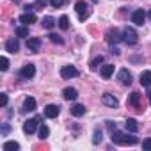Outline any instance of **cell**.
<instances>
[{
    "instance_id": "6da1fadb",
    "label": "cell",
    "mask_w": 151,
    "mask_h": 151,
    "mask_svg": "<svg viewBox=\"0 0 151 151\" xmlns=\"http://www.w3.org/2000/svg\"><path fill=\"white\" fill-rule=\"evenodd\" d=\"M110 140H112V144H117V146H135L139 142V139L133 133L128 135V133H123V132H117V130L110 132Z\"/></svg>"
},
{
    "instance_id": "7a4b0ae2",
    "label": "cell",
    "mask_w": 151,
    "mask_h": 151,
    "mask_svg": "<svg viewBox=\"0 0 151 151\" xmlns=\"http://www.w3.org/2000/svg\"><path fill=\"white\" fill-rule=\"evenodd\" d=\"M121 36H123V41H124L128 46H133V45L139 43V34H137V30H135L133 27H126V29L121 32Z\"/></svg>"
},
{
    "instance_id": "3957f363",
    "label": "cell",
    "mask_w": 151,
    "mask_h": 151,
    "mask_svg": "<svg viewBox=\"0 0 151 151\" xmlns=\"http://www.w3.org/2000/svg\"><path fill=\"white\" fill-rule=\"evenodd\" d=\"M75 11H77L80 22H86V20L91 16V9H89V6H87L86 0H78V2L75 4Z\"/></svg>"
},
{
    "instance_id": "277c9868",
    "label": "cell",
    "mask_w": 151,
    "mask_h": 151,
    "mask_svg": "<svg viewBox=\"0 0 151 151\" xmlns=\"http://www.w3.org/2000/svg\"><path fill=\"white\" fill-rule=\"evenodd\" d=\"M43 117L41 116H36V117H32V119H27L25 123H23V132L27 133V135H32V133H36V130H39V121H41Z\"/></svg>"
},
{
    "instance_id": "5b68a950",
    "label": "cell",
    "mask_w": 151,
    "mask_h": 151,
    "mask_svg": "<svg viewBox=\"0 0 151 151\" xmlns=\"http://www.w3.org/2000/svg\"><path fill=\"white\" fill-rule=\"evenodd\" d=\"M105 39H107V43H109L110 46H116L119 41H123V36H121V32L114 27V29H109V30H107Z\"/></svg>"
},
{
    "instance_id": "8992f818",
    "label": "cell",
    "mask_w": 151,
    "mask_h": 151,
    "mask_svg": "<svg viewBox=\"0 0 151 151\" xmlns=\"http://www.w3.org/2000/svg\"><path fill=\"white\" fill-rule=\"evenodd\" d=\"M78 75H80L78 69L75 68V66H71V64L60 68V77H62L64 80H71V78H75V77H78Z\"/></svg>"
},
{
    "instance_id": "52a82bcc",
    "label": "cell",
    "mask_w": 151,
    "mask_h": 151,
    "mask_svg": "<svg viewBox=\"0 0 151 151\" xmlns=\"http://www.w3.org/2000/svg\"><path fill=\"white\" fill-rule=\"evenodd\" d=\"M36 75V66L34 64H25L22 69H20V78H23V80H30L32 77Z\"/></svg>"
},
{
    "instance_id": "ba28073f",
    "label": "cell",
    "mask_w": 151,
    "mask_h": 151,
    "mask_svg": "<svg viewBox=\"0 0 151 151\" xmlns=\"http://www.w3.org/2000/svg\"><path fill=\"white\" fill-rule=\"evenodd\" d=\"M117 78H119V82L123 86H132V82H133V77H132V73L128 69H121L117 73Z\"/></svg>"
},
{
    "instance_id": "9c48e42d",
    "label": "cell",
    "mask_w": 151,
    "mask_h": 151,
    "mask_svg": "<svg viewBox=\"0 0 151 151\" xmlns=\"http://www.w3.org/2000/svg\"><path fill=\"white\" fill-rule=\"evenodd\" d=\"M101 103H103V105H107V107H110V109H117V107H119L117 98H116V96H112V94H109V93H105V94L101 96Z\"/></svg>"
},
{
    "instance_id": "30bf717a",
    "label": "cell",
    "mask_w": 151,
    "mask_h": 151,
    "mask_svg": "<svg viewBox=\"0 0 151 151\" xmlns=\"http://www.w3.org/2000/svg\"><path fill=\"white\" fill-rule=\"evenodd\" d=\"M132 22H133L137 27H142V25H144V22H146V13H144L142 9L133 11V14H132Z\"/></svg>"
},
{
    "instance_id": "8fae6325",
    "label": "cell",
    "mask_w": 151,
    "mask_h": 151,
    "mask_svg": "<svg viewBox=\"0 0 151 151\" xmlns=\"http://www.w3.org/2000/svg\"><path fill=\"white\" fill-rule=\"evenodd\" d=\"M59 114H60V107L59 105H46L45 107V116L48 119H55Z\"/></svg>"
},
{
    "instance_id": "7c38bea8",
    "label": "cell",
    "mask_w": 151,
    "mask_h": 151,
    "mask_svg": "<svg viewBox=\"0 0 151 151\" xmlns=\"http://www.w3.org/2000/svg\"><path fill=\"white\" fill-rule=\"evenodd\" d=\"M6 50H7L9 53H16V52L20 50V41H18V37L7 39V41H6Z\"/></svg>"
},
{
    "instance_id": "4fadbf2b",
    "label": "cell",
    "mask_w": 151,
    "mask_h": 151,
    "mask_svg": "<svg viewBox=\"0 0 151 151\" xmlns=\"http://www.w3.org/2000/svg\"><path fill=\"white\" fill-rule=\"evenodd\" d=\"M62 98L68 100V101H73V100L78 98V91L75 89V87H66V89L62 91Z\"/></svg>"
},
{
    "instance_id": "5bb4252c",
    "label": "cell",
    "mask_w": 151,
    "mask_h": 151,
    "mask_svg": "<svg viewBox=\"0 0 151 151\" xmlns=\"http://www.w3.org/2000/svg\"><path fill=\"white\" fill-rule=\"evenodd\" d=\"M27 48L30 50V52H39V48H41V39L39 37H27Z\"/></svg>"
},
{
    "instance_id": "9a60e30c",
    "label": "cell",
    "mask_w": 151,
    "mask_h": 151,
    "mask_svg": "<svg viewBox=\"0 0 151 151\" xmlns=\"http://www.w3.org/2000/svg\"><path fill=\"white\" fill-rule=\"evenodd\" d=\"M18 20H20L22 23H25V25H30V23H36L37 18H36V14H34L32 11H27V13H23Z\"/></svg>"
},
{
    "instance_id": "2e32d148",
    "label": "cell",
    "mask_w": 151,
    "mask_h": 151,
    "mask_svg": "<svg viewBox=\"0 0 151 151\" xmlns=\"http://www.w3.org/2000/svg\"><path fill=\"white\" fill-rule=\"evenodd\" d=\"M139 100H140V94H139V93H132V94H130V98H128V105H132V107H135L139 112H142L144 109L140 107Z\"/></svg>"
},
{
    "instance_id": "e0dca14e",
    "label": "cell",
    "mask_w": 151,
    "mask_h": 151,
    "mask_svg": "<svg viewBox=\"0 0 151 151\" xmlns=\"http://www.w3.org/2000/svg\"><path fill=\"white\" fill-rule=\"evenodd\" d=\"M124 126H126V130H128L130 133H137V132H139V123H137V119H133V117H128V119L124 121Z\"/></svg>"
},
{
    "instance_id": "ac0fdd59",
    "label": "cell",
    "mask_w": 151,
    "mask_h": 151,
    "mask_svg": "<svg viewBox=\"0 0 151 151\" xmlns=\"http://www.w3.org/2000/svg\"><path fill=\"white\" fill-rule=\"evenodd\" d=\"M100 75L103 78H110L112 75H114V64H105L100 68Z\"/></svg>"
},
{
    "instance_id": "d6986e66",
    "label": "cell",
    "mask_w": 151,
    "mask_h": 151,
    "mask_svg": "<svg viewBox=\"0 0 151 151\" xmlns=\"http://www.w3.org/2000/svg\"><path fill=\"white\" fill-rule=\"evenodd\" d=\"M139 82H140V86L149 87V86H151V71H142V73H140Z\"/></svg>"
},
{
    "instance_id": "ffe728a7",
    "label": "cell",
    "mask_w": 151,
    "mask_h": 151,
    "mask_svg": "<svg viewBox=\"0 0 151 151\" xmlns=\"http://www.w3.org/2000/svg\"><path fill=\"white\" fill-rule=\"evenodd\" d=\"M23 110H25V112H32V110H36V100H34L32 96L25 98V101H23Z\"/></svg>"
},
{
    "instance_id": "44dd1931",
    "label": "cell",
    "mask_w": 151,
    "mask_h": 151,
    "mask_svg": "<svg viewBox=\"0 0 151 151\" xmlns=\"http://www.w3.org/2000/svg\"><path fill=\"white\" fill-rule=\"evenodd\" d=\"M71 114H73L75 117H82V116L86 114V107H84V105H80V103L73 105V107H71Z\"/></svg>"
},
{
    "instance_id": "7402d4cb",
    "label": "cell",
    "mask_w": 151,
    "mask_h": 151,
    "mask_svg": "<svg viewBox=\"0 0 151 151\" xmlns=\"http://www.w3.org/2000/svg\"><path fill=\"white\" fill-rule=\"evenodd\" d=\"M55 23H57V22H55L52 16H45V18H43V22H41L43 29H46V30H52V29L55 27Z\"/></svg>"
},
{
    "instance_id": "603a6c76",
    "label": "cell",
    "mask_w": 151,
    "mask_h": 151,
    "mask_svg": "<svg viewBox=\"0 0 151 151\" xmlns=\"http://www.w3.org/2000/svg\"><path fill=\"white\" fill-rule=\"evenodd\" d=\"M2 149H4V151H18V149H20V144H18L16 140H7V142H4Z\"/></svg>"
},
{
    "instance_id": "cb8c5ba5",
    "label": "cell",
    "mask_w": 151,
    "mask_h": 151,
    "mask_svg": "<svg viewBox=\"0 0 151 151\" xmlns=\"http://www.w3.org/2000/svg\"><path fill=\"white\" fill-rule=\"evenodd\" d=\"M59 29H60V30H68V29H69V18H68L66 14H62V16L59 18Z\"/></svg>"
},
{
    "instance_id": "d4e9b609",
    "label": "cell",
    "mask_w": 151,
    "mask_h": 151,
    "mask_svg": "<svg viewBox=\"0 0 151 151\" xmlns=\"http://www.w3.org/2000/svg\"><path fill=\"white\" fill-rule=\"evenodd\" d=\"M37 133H39V139H41V140H45V139H48L50 130H48V126H46V124H41V126H39V130H37Z\"/></svg>"
},
{
    "instance_id": "484cf974",
    "label": "cell",
    "mask_w": 151,
    "mask_h": 151,
    "mask_svg": "<svg viewBox=\"0 0 151 151\" xmlns=\"http://www.w3.org/2000/svg\"><path fill=\"white\" fill-rule=\"evenodd\" d=\"M100 64H103V55H96V57L89 62L91 69H98V66H100Z\"/></svg>"
},
{
    "instance_id": "4316f807",
    "label": "cell",
    "mask_w": 151,
    "mask_h": 151,
    "mask_svg": "<svg viewBox=\"0 0 151 151\" xmlns=\"http://www.w3.org/2000/svg\"><path fill=\"white\" fill-rule=\"evenodd\" d=\"M48 37H50V41H52L53 45H64V37H62V36H59V34H53V32H52Z\"/></svg>"
},
{
    "instance_id": "83f0119b",
    "label": "cell",
    "mask_w": 151,
    "mask_h": 151,
    "mask_svg": "<svg viewBox=\"0 0 151 151\" xmlns=\"http://www.w3.org/2000/svg\"><path fill=\"white\" fill-rule=\"evenodd\" d=\"M16 37H29V27H16Z\"/></svg>"
},
{
    "instance_id": "f1b7e54d",
    "label": "cell",
    "mask_w": 151,
    "mask_h": 151,
    "mask_svg": "<svg viewBox=\"0 0 151 151\" xmlns=\"http://www.w3.org/2000/svg\"><path fill=\"white\" fill-rule=\"evenodd\" d=\"M101 135H103V133H101V130H100V128H96V130H94V137H93V144H100V142H101V139H103Z\"/></svg>"
},
{
    "instance_id": "f546056e",
    "label": "cell",
    "mask_w": 151,
    "mask_h": 151,
    "mask_svg": "<svg viewBox=\"0 0 151 151\" xmlns=\"http://www.w3.org/2000/svg\"><path fill=\"white\" fill-rule=\"evenodd\" d=\"M64 2H66V0H50V6L55 7V9H59V7L64 6Z\"/></svg>"
},
{
    "instance_id": "4dcf8cb0",
    "label": "cell",
    "mask_w": 151,
    "mask_h": 151,
    "mask_svg": "<svg viewBox=\"0 0 151 151\" xmlns=\"http://www.w3.org/2000/svg\"><path fill=\"white\" fill-rule=\"evenodd\" d=\"M142 149H144V151H151V137L142 140Z\"/></svg>"
},
{
    "instance_id": "1f68e13d",
    "label": "cell",
    "mask_w": 151,
    "mask_h": 151,
    "mask_svg": "<svg viewBox=\"0 0 151 151\" xmlns=\"http://www.w3.org/2000/svg\"><path fill=\"white\" fill-rule=\"evenodd\" d=\"M48 2H50V0H36V4H34V6H36L37 9H45V6H46Z\"/></svg>"
},
{
    "instance_id": "d6a6232c",
    "label": "cell",
    "mask_w": 151,
    "mask_h": 151,
    "mask_svg": "<svg viewBox=\"0 0 151 151\" xmlns=\"http://www.w3.org/2000/svg\"><path fill=\"white\" fill-rule=\"evenodd\" d=\"M0 62H2L0 69H2V71H7V68H9V60H7V57H2V60H0Z\"/></svg>"
},
{
    "instance_id": "836d02e7",
    "label": "cell",
    "mask_w": 151,
    "mask_h": 151,
    "mask_svg": "<svg viewBox=\"0 0 151 151\" xmlns=\"http://www.w3.org/2000/svg\"><path fill=\"white\" fill-rule=\"evenodd\" d=\"M9 130H11V126H9L7 123H4V124H2V130H0V132H2V135H7Z\"/></svg>"
},
{
    "instance_id": "e575fe53",
    "label": "cell",
    "mask_w": 151,
    "mask_h": 151,
    "mask_svg": "<svg viewBox=\"0 0 151 151\" xmlns=\"http://www.w3.org/2000/svg\"><path fill=\"white\" fill-rule=\"evenodd\" d=\"M7 101H9V98H7V94H6V93H2V107H4V109L7 107Z\"/></svg>"
},
{
    "instance_id": "d590c367",
    "label": "cell",
    "mask_w": 151,
    "mask_h": 151,
    "mask_svg": "<svg viewBox=\"0 0 151 151\" xmlns=\"http://www.w3.org/2000/svg\"><path fill=\"white\" fill-rule=\"evenodd\" d=\"M107 128H109L110 132H114V130H117V128H116V123H112V121H107Z\"/></svg>"
},
{
    "instance_id": "8d00e7d4",
    "label": "cell",
    "mask_w": 151,
    "mask_h": 151,
    "mask_svg": "<svg viewBox=\"0 0 151 151\" xmlns=\"http://www.w3.org/2000/svg\"><path fill=\"white\" fill-rule=\"evenodd\" d=\"M112 53H114V55H119V53H121V50H119L117 46H112Z\"/></svg>"
},
{
    "instance_id": "74e56055",
    "label": "cell",
    "mask_w": 151,
    "mask_h": 151,
    "mask_svg": "<svg viewBox=\"0 0 151 151\" xmlns=\"http://www.w3.org/2000/svg\"><path fill=\"white\" fill-rule=\"evenodd\" d=\"M147 100H149V103H151V86L147 87Z\"/></svg>"
},
{
    "instance_id": "f35d334b",
    "label": "cell",
    "mask_w": 151,
    "mask_h": 151,
    "mask_svg": "<svg viewBox=\"0 0 151 151\" xmlns=\"http://www.w3.org/2000/svg\"><path fill=\"white\" fill-rule=\"evenodd\" d=\"M147 18H149V20H151V9H149V13H147Z\"/></svg>"
},
{
    "instance_id": "ab89813d",
    "label": "cell",
    "mask_w": 151,
    "mask_h": 151,
    "mask_svg": "<svg viewBox=\"0 0 151 151\" xmlns=\"http://www.w3.org/2000/svg\"><path fill=\"white\" fill-rule=\"evenodd\" d=\"M13 2H20V0H13Z\"/></svg>"
}]
</instances>
